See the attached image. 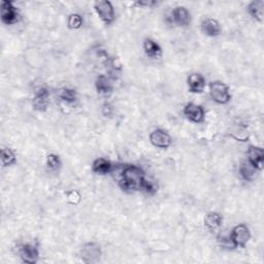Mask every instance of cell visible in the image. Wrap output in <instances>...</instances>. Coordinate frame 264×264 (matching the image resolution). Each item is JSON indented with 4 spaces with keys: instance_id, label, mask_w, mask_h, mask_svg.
Segmentation results:
<instances>
[{
    "instance_id": "obj_1",
    "label": "cell",
    "mask_w": 264,
    "mask_h": 264,
    "mask_svg": "<svg viewBox=\"0 0 264 264\" xmlns=\"http://www.w3.org/2000/svg\"><path fill=\"white\" fill-rule=\"evenodd\" d=\"M146 179L145 171L133 164H126L121 171L120 187L124 191L140 190V186Z\"/></svg>"
},
{
    "instance_id": "obj_2",
    "label": "cell",
    "mask_w": 264,
    "mask_h": 264,
    "mask_svg": "<svg viewBox=\"0 0 264 264\" xmlns=\"http://www.w3.org/2000/svg\"><path fill=\"white\" fill-rule=\"evenodd\" d=\"M210 95L213 100L218 104H227L231 100L229 87L220 81L210 83Z\"/></svg>"
},
{
    "instance_id": "obj_3",
    "label": "cell",
    "mask_w": 264,
    "mask_h": 264,
    "mask_svg": "<svg viewBox=\"0 0 264 264\" xmlns=\"http://www.w3.org/2000/svg\"><path fill=\"white\" fill-rule=\"evenodd\" d=\"M251 238L250 229L245 224H238L233 227L229 235V239L233 248L244 249Z\"/></svg>"
},
{
    "instance_id": "obj_4",
    "label": "cell",
    "mask_w": 264,
    "mask_h": 264,
    "mask_svg": "<svg viewBox=\"0 0 264 264\" xmlns=\"http://www.w3.org/2000/svg\"><path fill=\"white\" fill-rule=\"evenodd\" d=\"M94 9L98 17L105 23L106 25L112 24L116 20V13L115 8L112 2L106 1V0H100V1H96L94 3Z\"/></svg>"
},
{
    "instance_id": "obj_5",
    "label": "cell",
    "mask_w": 264,
    "mask_h": 264,
    "mask_svg": "<svg viewBox=\"0 0 264 264\" xmlns=\"http://www.w3.org/2000/svg\"><path fill=\"white\" fill-rule=\"evenodd\" d=\"M167 22L180 27H187L191 23V14L185 6H177L170 12Z\"/></svg>"
},
{
    "instance_id": "obj_6",
    "label": "cell",
    "mask_w": 264,
    "mask_h": 264,
    "mask_svg": "<svg viewBox=\"0 0 264 264\" xmlns=\"http://www.w3.org/2000/svg\"><path fill=\"white\" fill-rule=\"evenodd\" d=\"M101 255L100 246L96 243H87L81 249V258L85 263H97Z\"/></svg>"
},
{
    "instance_id": "obj_7",
    "label": "cell",
    "mask_w": 264,
    "mask_h": 264,
    "mask_svg": "<svg viewBox=\"0 0 264 264\" xmlns=\"http://www.w3.org/2000/svg\"><path fill=\"white\" fill-rule=\"evenodd\" d=\"M150 141L154 147L163 150L168 149L172 144V139L171 136L168 134V132L159 128L151 132Z\"/></svg>"
},
{
    "instance_id": "obj_8",
    "label": "cell",
    "mask_w": 264,
    "mask_h": 264,
    "mask_svg": "<svg viewBox=\"0 0 264 264\" xmlns=\"http://www.w3.org/2000/svg\"><path fill=\"white\" fill-rule=\"evenodd\" d=\"M19 255L22 262L27 264H35L39 259V249L35 244L27 243L21 246Z\"/></svg>"
},
{
    "instance_id": "obj_9",
    "label": "cell",
    "mask_w": 264,
    "mask_h": 264,
    "mask_svg": "<svg viewBox=\"0 0 264 264\" xmlns=\"http://www.w3.org/2000/svg\"><path fill=\"white\" fill-rule=\"evenodd\" d=\"M184 116L193 123H202L205 119L204 108L201 105L195 103H187L183 109Z\"/></svg>"
},
{
    "instance_id": "obj_10",
    "label": "cell",
    "mask_w": 264,
    "mask_h": 264,
    "mask_svg": "<svg viewBox=\"0 0 264 264\" xmlns=\"http://www.w3.org/2000/svg\"><path fill=\"white\" fill-rule=\"evenodd\" d=\"M20 19V15L17 7L10 1L1 2V21L6 25L16 24Z\"/></svg>"
},
{
    "instance_id": "obj_11",
    "label": "cell",
    "mask_w": 264,
    "mask_h": 264,
    "mask_svg": "<svg viewBox=\"0 0 264 264\" xmlns=\"http://www.w3.org/2000/svg\"><path fill=\"white\" fill-rule=\"evenodd\" d=\"M50 104V92L47 88L40 87L32 99V106L37 112H46Z\"/></svg>"
},
{
    "instance_id": "obj_12",
    "label": "cell",
    "mask_w": 264,
    "mask_h": 264,
    "mask_svg": "<svg viewBox=\"0 0 264 264\" xmlns=\"http://www.w3.org/2000/svg\"><path fill=\"white\" fill-rule=\"evenodd\" d=\"M248 162L257 170H262L264 163V151L260 147L251 146L248 150Z\"/></svg>"
},
{
    "instance_id": "obj_13",
    "label": "cell",
    "mask_w": 264,
    "mask_h": 264,
    "mask_svg": "<svg viewBox=\"0 0 264 264\" xmlns=\"http://www.w3.org/2000/svg\"><path fill=\"white\" fill-rule=\"evenodd\" d=\"M187 84L189 87V91L194 94H201L204 91L205 88V80L200 73H191L188 79H187Z\"/></svg>"
},
{
    "instance_id": "obj_14",
    "label": "cell",
    "mask_w": 264,
    "mask_h": 264,
    "mask_svg": "<svg viewBox=\"0 0 264 264\" xmlns=\"http://www.w3.org/2000/svg\"><path fill=\"white\" fill-rule=\"evenodd\" d=\"M201 30L205 35L215 37L221 33V25L219 22L212 18H205L201 22Z\"/></svg>"
},
{
    "instance_id": "obj_15",
    "label": "cell",
    "mask_w": 264,
    "mask_h": 264,
    "mask_svg": "<svg viewBox=\"0 0 264 264\" xmlns=\"http://www.w3.org/2000/svg\"><path fill=\"white\" fill-rule=\"evenodd\" d=\"M223 217L220 213L210 212L204 217V226L211 231V232H216L222 226Z\"/></svg>"
},
{
    "instance_id": "obj_16",
    "label": "cell",
    "mask_w": 264,
    "mask_h": 264,
    "mask_svg": "<svg viewBox=\"0 0 264 264\" xmlns=\"http://www.w3.org/2000/svg\"><path fill=\"white\" fill-rule=\"evenodd\" d=\"M114 169V164L105 158H97L92 163V171L96 174L105 175Z\"/></svg>"
},
{
    "instance_id": "obj_17",
    "label": "cell",
    "mask_w": 264,
    "mask_h": 264,
    "mask_svg": "<svg viewBox=\"0 0 264 264\" xmlns=\"http://www.w3.org/2000/svg\"><path fill=\"white\" fill-rule=\"evenodd\" d=\"M95 87L97 92L101 95H107L109 93H112L114 89V85L111 78L104 74H100L97 76Z\"/></svg>"
},
{
    "instance_id": "obj_18",
    "label": "cell",
    "mask_w": 264,
    "mask_h": 264,
    "mask_svg": "<svg viewBox=\"0 0 264 264\" xmlns=\"http://www.w3.org/2000/svg\"><path fill=\"white\" fill-rule=\"evenodd\" d=\"M144 51L147 56L151 59H159L162 56V49L155 40L146 38L144 41Z\"/></svg>"
},
{
    "instance_id": "obj_19",
    "label": "cell",
    "mask_w": 264,
    "mask_h": 264,
    "mask_svg": "<svg viewBox=\"0 0 264 264\" xmlns=\"http://www.w3.org/2000/svg\"><path fill=\"white\" fill-rule=\"evenodd\" d=\"M257 171H259V170H257L248 161L241 163L240 166H239V170H238L240 178L246 182H251V181L254 180L257 175Z\"/></svg>"
},
{
    "instance_id": "obj_20",
    "label": "cell",
    "mask_w": 264,
    "mask_h": 264,
    "mask_svg": "<svg viewBox=\"0 0 264 264\" xmlns=\"http://www.w3.org/2000/svg\"><path fill=\"white\" fill-rule=\"evenodd\" d=\"M263 8H264V1L262 0H257V1H252L247 6L248 14L256 21L261 22L263 20Z\"/></svg>"
},
{
    "instance_id": "obj_21",
    "label": "cell",
    "mask_w": 264,
    "mask_h": 264,
    "mask_svg": "<svg viewBox=\"0 0 264 264\" xmlns=\"http://www.w3.org/2000/svg\"><path fill=\"white\" fill-rule=\"evenodd\" d=\"M61 100L67 104H73L78 100V93L71 88H62L58 94Z\"/></svg>"
},
{
    "instance_id": "obj_22",
    "label": "cell",
    "mask_w": 264,
    "mask_h": 264,
    "mask_svg": "<svg viewBox=\"0 0 264 264\" xmlns=\"http://www.w3.org/2000/svg\"><path fill=\"white\" fill-rule=\"evenodd\" d=\"M1 163L4 167L13 166L17 163V157L15 152L9 148L1 149Z\"/></svg>"
},
{
    "instance_id": "obj_23",
    "label": "cell",
    "mask_w": 264,
    "mask_h": 264,
    "mask_svg": "<svg viewBox=\"0 0 264 264\" xmlns=\"http://www.w3.org/2000/svg\"><path fill=\"white\" fill-rule=\"evenodd\" d=\"M46 165L49 170L51 171H57L61 168V159L56 154H49L46 159Z\"/></svg>"
},
{
    "instance_id": "obj_24",
    "label": "cell",
    "mask_w": 264,
    "mask_h": 264,
    "mask_svg": "<svg viewBox=\"0 0 264 264\" xmlns=\"http://www.w3.org/2000/svg\"><path fill=\"white\" fill-rule=\"evenodd\" d=\"M83 26V19L79 14H71L67 19V27L69 29L75 30L80 29Z\"/></svg>"
},
{
    "instance_id": "obj_25",
    "label": "cell",
    "mask_w": 264,
    "mask_h": 264,
    "mask_svg": "<svg viewBox=\"0 0 264 264\" xmlns=\"http://www.w3.org/2000/svg\"><path fill=\"white\" fill-rule=\"evenodd\" d=\"M140 191L148 194V195H154L157 192V186L155 183H153V182L145 179L140 186Z\"/></svg>"
},
{
    "instance_id": "obj_26",
    "label": "cell",
    "mask_w": 264,
    "mask_h": 264,
    "mask_svg": "<svg viewBox=\"0 0 264 264\" xmlns=\"http://www.w3.org/2000/svg\"><path fill=\"white\" fill-rule=\"evenodd\" d=\"M67 200L72 204H78L81 201V195L78 191L67 192Z\"/></svg>"
},
{
    "instance_id": "obj_27",
    "label": "cell",
    "mask_w": 264,
    "mask_h": 264,
    "mask_svg": "<svg viewBox=\"0 0 264 264\" xmlns=\"http://www.w3.org/2000/svg\"><path fill=\"white\" fill-rule=\"evenodd\" d=\"M102 114L105 117L112 116V114H113V108H112L111 104H109V103H104L103 104V106H102Z\"/></svg>"
},
{
    "instance_id": "obj_28",
    "label": "cell",
    "mask_w": 264,
    "mask_h": 264,
    "mask_svg": "<svg viewBox=\"0 0 264 264\" xmlns=\"http://www.w3.org/2000/svg\"><path fill=\"white\" fill-rule=\"evenodd\" d=\"M136 5H139V6H147V7H152L154 5H156L157 2L155 1H138L135 3Z\"/></svg>"
}]
</instances>
